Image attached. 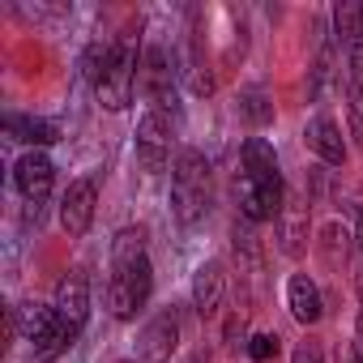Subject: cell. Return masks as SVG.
<instances>
[{
	"label": "cell",
	"mask_w": 363,
	"mask_h": 363,
	"mask_svg": "<svg viewBox=\"0 0 363 363\" xmlns=\"http://www.w3.org/2000/svg\"><path fill=\"white\" fill-rule=\"evenodd\" d=\"M171 206L184 227H197L210 210V162L197 150H179L171 167Z\"/></svg>",
	"instance_id": "1"
},
{
	"label": "cell",
	"mask_w": 363,
	"mask_h": 363,
	"mask_svg": "<svg viewBox=\"0 0 363 363\" xmlns=\"http://www.w3.org/2000/svg\"><path fill=\"white\" fill-rule=\"evenodd\" d=\"M154 291V269L150 261H133V265H111V282H107V303H111V316L116 320H133L145 299Z\"/></svg>",
	"instance_id": "2"
},
{
	"label": "cell",
	"mask_w": 363,
	"mask_h": 363,
	"mask_svg": "<svg viewBox=\"0 0 363 363\" xmlns=\"http://www.w3.org/2000/svg\"><path fill=\"white\" fill-rule=\"evenodd\" d=\"M133 86H137V48H133V39L124 35V39L116 43L111 73H107V82L99 86V103H103L107 111H124V107L133 103Z\"/></svg>",
	"instance_id": "3"
},
{
	"label": "cell",
	"mask_w": 363,
	"mask_h": 363,
	"mask_svg": "<svg viewBox=\"0 0 363 363\" xmlns=\"http://www.w3.org/2000/svg\"><path fill=\"white\" fill-rule=\"evenodd\" d=\"M171 154V120L162 107H150L137 124V158L145 171H162Z\"/></svg>",
	"instance_id": "4"
},
{
	"label": "cell",
	"mask_w": 363,
	"mask_h": 363,
	"mask_svg": "<svg viewBox=\"0 0 363 363\" xmlns=\"http://www.w3.org/2000/svg\"><path fill=\"white\" fill-rule=\"evenodd\" d=\"M52 308H56V316H60L73 333L86 329V316H90V282H86L82 269H69V274L56 282V299H52Z\"/></svg>",
	"instance_id": "5"
},
{
	"label": "cell",
	"mask_w": 363,
	"mask_h": 363,
	"mask_svg": "<svg viewBox=\"0 0 363 363\" xmlns=\"http://www.w3.org/2000/svg\"><path fill=\"white\" fill-rule=\"evenodd\" d=\"M52 179H56V167H52V158L39 154V150L22 154L18 167H13V184H18V193H22L30 206H43V201H48Z\"/></svg>",
	"instance_id": "6"
},
{
	"label": "cell",
	"mask_w": 363,
	"mask_h": 363,
	"mask_svg": "<svg viewBox=\"0 0 363 363\" xmlns=\"http://www.w3.org/2000/svg\"><path fill=\"white\" fill-rule=\"evenodd\" d=\"M94 201H99L94 179H73L69 193L60 197V227H65L73 240L90 231V223H94Z\"/></svg>",
	"instance_id": "7"
},
{
	"label": "cell",
	"mask_w": 363,
	"mask_h": 363,
	"mask_svg": "<svg viewBox=\"0 0 363 363\" xmlns=\"http://www.w3.org/2000/svg\"><path fill=\"white\" fill-rule=\"evenodd\" d=\"M179 342V316L175 312H158L145 329H141V346H137V359L141 363H167L171 350Z\"/></svg>",
	"instance_id": "8"
},
{
	"label": "cell",
	"mask_w": 363,
	"mask_h": 363,
	"mask_svg": "<svg viewBox=\"0 0 363 363\" xmlns=\"http://www.w3.org/2000/svg\"><path fill=\"white\" fill-rule=\"evenodd\" d=\"M303 141H308V150H312L320 162H329V167H342V162H346L342 128H337L329 116H312V120H308V128H303Z\"/></svg>",
	"instance_id": "9"
},
{
	"label": "cell",
	"mask_w": 363,
	"mask_h": 363,
	"mask_svg": "<svg viewBox=\"0 0 363 363\" xmlns=\"http://www.w3.org/2000/svg\"><path fill=\"white\" fill-rule=\"evenodd\" d=\"M244 175H252L257 184H265V189H274V193H282V171H278V158H274V145L269 141H261V137H248L244 141Z\"/></svg>",
	"instance_id": "10"
},
{
	"label": "cell",
	"mask_w": 363,
	"mask_h": 363,
	"mask_svg": "<svg viewBox=\"0 0 363 363\" xmlns=\"http://www.w3.org/2000/svg\"><path fill=\"white\" fill-rule=\"evenodd\" d=\"M141 77H145V94L154 99V107L167 111V103H171V94H175V69H171V60H167L162 48H150V52H145Z\"/></svg>",
	"instance_id": "11"
},
{
	"label": "cell",
	"mask_w": 363,
	"mask_h": 363,
	"mask_svg": "<svg viewBox=\"0 0 363 363\" xmlns=\"http://www.w3.org/2000/svg\"><path fill=\"white\" fill-rule=\"evenodd\" d=\"M286 308H291V316H295L299 325H316V320L325 316L320 291H316V282H312L308 274H291V282H286Z\"/></svg>",
	"instance_id": "12"
},
{
	"label": "cell",
	"mask_w": 363,
	"mask_h": 363,
	"mask_svg": "<svg viewBox=\"0 0 363 363\" xmlns=\"http://www.w3.org/2000/svg\"><path fill=\"white\" fill-rule=\"evenodd\" d=\"M274 223H278V248H282L286 257H299L303 244H308V206L282 201V214H278Z\"/></svg>",
	"instance_id": "13"
},
{
	"label": "cell",
	"mask_w": 363,
	"mask_h": 363,
	"mask_svg": "<svg viewBox=\"0 0 363 363\" xmlns=\"http://www.w3.org/2000/svg\"><path fill=\"white\" fill-rule=\"evenodd\" d=\"M223 291H227L223 265H218V261H206V265L197 269V278H193V303H197V312H201V316H214V312L223 308Z\"/></svg>",
	"instance_id": "14"
},
{
	"label": "cell",
	"mask_w": 363,
	"mask_h": 363,
	"mask_svg": "<svg viewBox=\"0 0 363 363\" xmlns=\"http://www.w3.org/2000/svg\"><path fill=\"white\" fill-rule=\"evenodd\" d=\"M13 325H18V333L30 342V346H39L56 325H60V316H56V308H43V303H18L13 308Z\"/></svg>",
	"instance_id": "15"
},
{
	"label": "cell",
	"mask_w": 363,
	"mask_h": 363,
	"mask_svg": "<svg viewBox=\"0 0 363 363\" xmlns=\"http://www.w3.org/2000/svg\"><path fill=\"white\" fill-rule=\"evenodd\" d=\"M5 133H9L13 141H26V145H56V141H60V128H56L52 120L18 116V111H9V116H5Z\"/></svg>",
	"instance_id": "16"
},
{
	"label": "cell",
	"mask_w": 363,
	"mask_h": 363,
	"mask_svg": "<svg viewBox=\"0 0 363 363\" xmlns=\"http://www.w3.org/2000/svg\"><path fill=\"white\" fill-rule=\"evenodd\" d=\"M141 257H145V231L141 227H124L111 240V265H133Z\"/></svg>",
	"instance_id": "17"
},
{
	"label": "cell",
	"mask_w": 363,
	"mask_h": 363,
	"mask_svg": "<svg viewBox=\"0 0 363 363\" xmlns=\"http://www.w3.org/2000/svg\"><path fill=\"white\" fill-rule=\"evenodd\" d=\"M111 60H116V43H90V48H86V60H82V69H86V77L94 82V90L107 82V73H111Z\"/></svg>",
	"instance_id": "18"
},
{
	"label": "cell",
	"mask_w": 363,
	"mask_h": 363,
	"mask_svg": "<svg viewBox=\"0 0 363 363\" xmlns=\"http://www.w3.org/2000/svg\"><path fill=\"white\" fill-rule=\"evenodd\" d=\"M333 30L342 43H350L354 35H363V5H354V0H342V5L333 9Z\"/></svg>",
	"instance_id": "19"
},
{
	"label": "cell",
	"mask_w": 363,
	"mask_h": 363,
	"mask_svg": "<svg viewBox=\"0 0 363 363\" xmlns=\"http://www.w3.org/2000/svg\"><path fill=\"white\" fill-rule=\"evenodd\" d=\"M73 337H77V333H73V329L60 320V325H56V329H52V333H48V337L35 346V359H60V354L73 346Z\"/></svg>",
	"instance_id": "20"
},
{
	"label": "cell",
	"mask_w": 363,
	"mask_h": 363,
	"mask_svg": "<svg viewBox=\"0 0 363 363\" xmlns=\"http://www.w3.org/2000/svg\"><path fill=\"white\" fill-rule=\"evenodd\" d=\"M240 111H244L248 124H269V120H274V107H269L265 90H248V94L240 99Z\"/></svg>",
	"instance_id": "21"
},
{
	"label": "cell",
	"mask_w": 363,
	"mask_h": 363,
	"mask_svg": "<svg viewBox=\"0 0 363 363\" xmlns=\"http://www.w3.org/2000/svg\"><path fill=\"white\" fill-rule=\"evenodd\" d=\"M346 116H350V137L363 150V86H346Z\"/></svg>",
	"instance_id": "22"
},
{
	"label": "cell",
	"mask_w": 363,
	"mask_h": 363,
	"mask_svg": "<svg viewBox=\"0 0 363 363\" xmlns=\"http://www.w3.org/2000/svg\"><path fill=\"white\" fill-rule=\"evenodd\" d=\"M248 354H252L257 363L274 359V354H278V337H274V333H257V337H248Z\"/></svg>",
	"instance_id": "23"
},
{
	"label": "cell",
	"mask_w": 363,
	"mask_h": 363,
	"mask_svg": "<svg viewBox=\"0 0 363 363\" xmlns=\"http://www.w3.org/2000/svg\"><path fill=\"white\" fill-rule=\"evenodd\" d=\"M291 363H325V354H320V346H316V342H299V346H295V354H291Z\"/></svg>",
	"instance_id": "24"
},
{
	"label": "cell",
	"mask_w": 363,
	"mask_h": 363,
	"mask_svg": "<svg viewBox=\"0 0 363 363\" xmlns=\"http://www.w3.org/2000/svg\"><path fill=\"white\" fill-rule=\"evenodd\" d=\"M244 342V316H231L227 320V346H240Z\"/></svg>",
	"instance_id": "25"
},
{
	"label": "cell",
	"mask_w": 363,
	"mask_h": 363,
	"mask_svg": "<svg viewBox=\"0 0 363 363\" xmlns=\"http://www.w3.org/2000/svg\"><path fill=\"white\" fill-rule=\"evenodd\" d=\"M337 363H363V359H359V346H354V342H342V346H337Z\"/></svg>",
	"instance_id": "26"
},
{
	"label": "cell",
	"mask_w": 363,
	"mask_h": 363,
	"mask_svg": "<svg viewBox=\"0 0 363 363\" xmlns=\"http://www.w3.org/2000/svg\"><path fill=\"white\" fill-rule=\"evenodd\" d=\"M354 244H359V252H363V201H359V210H354Z\"/></svg>",
	"instance_id": "27"
},
{
	"label": "cell",
	"mask_w": 363,
	"mask_h": 363,
	"mask_svg": "<svg viewBox=\"0 0 363 363\" xmlns=\"http://www.w3.org/2000/svg\"><path fill=\"white\" fill-rule=\"evenodd\" d=\"M354 286H359V299H363V265H359V274H354Z\"/></svg>",
	"instance_id": "28"
},
{
	"label": "cell",
	"mask_w": 363,
	"mask_h": 363,
	"mask_svg": "<svg viewBox=\"0 0 363 363\" xmlns=\"http://www.w3.org/2000/svg\"><path fill=\"white\" fill-rule=\"evenodd\" d=\"M359 346H363V312H359Z\"/></svg>",
	"instance_id": "29"
},
{
	"label": "cell",
	"mask_w": 363,
	"mask_h": 363,
	"mask_svg": "<svg viewBox=\"0 0 363 363\" xmlns=\"http://www.w3.org/2000/svg\"><path fill=\"white\" fill-rule=\"evenodd\" d=\"M120 363H133V359H120Z\"/></svg>",
	"instance_id": "30"
}]
</instances>
